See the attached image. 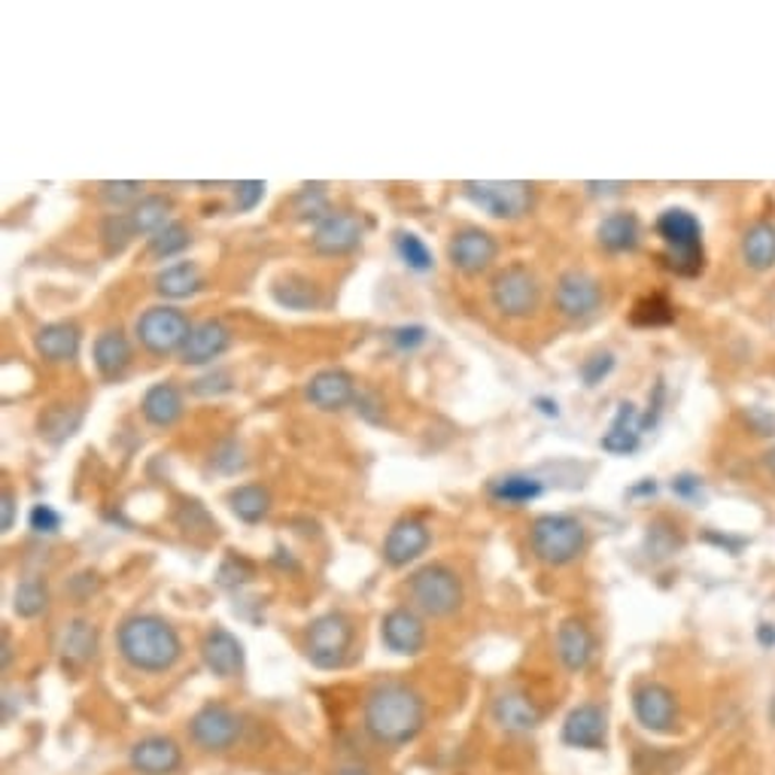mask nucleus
Masks as SVG:
<instances>
[{"label":"nucleus","mask_w":775,"mask_h":775,"mask_svg":"<svg viewBox=\"0 0 775 775\" xmlns=\"http://www.w3.org/2000/svg\"><path fill=\"white\" fill-rule=\"evenodd\" d=\"M532 554L548 566H569L587 548V529L569 514H542L529 529Z\"/></svg>","instance_id":"nucleus-4"},{"label":"nucleus","mask_w":775,"mask_h":775,"mask_svg":"<svg viewBox=\"0 0 775 775\" xmlns=\"http://www.w3.org/2000/svg\"><path fill=\"white\" fill-rule=\"evenodd\" d=\"M673 320H675V310L663 295L642 298V302L632 308V322H636V325H669Z\"/></svg>","instance_id":"nucleus-42"},{"label":"nucleus","mask_w":775,"mask_h":775,"mask_svg":"<svg viewBox=\"0 0 775 775\" xmlns=\"http://www.w3.org/2000/svg\"><path fill=\"white\" fill-rule=\"evenodd\" d=\"M98 195L107 207H134L140 198H144V183L137 180H110V183H101L98 186Z\"/></svg>","instance_id":"nucleus-41"},{"label":"nucleus","mask_w":775,"mask_h":775,"mask_svg":"<svg viewBox=\"0 0 775 775\" xmlns=\"http://www.w3.org/2000/svg\"><path fill=\"white\" fill-rule=\"evenodd\" d=\"M15 508H19L15 493L13 490H3V493H0V532H10V529H13Z\"/></svg>","instance_id":"nucleus-52"},{"label":"nucleus","mask_w":775,"mask_h":775,"mask_svg":"<svg viewBox=\"0 0 775 775\" xmlns=\"http://www.w3.org/2000/svg\"><path fill=\"white\" fill-rule=\"evenodd\" d=\"M98 651V632L88 620H71L64 632H61V657L74 666H83L95 657Z\"/></svg>","instance_id":"nucleus-34"},{"label":"nucleus","mask_w":775,"mask_h":775,"mask_svg":"<svg viewBox=\"0 0 775 775\" xmlns=\"http://www.w3.org/2000/svg\"><path fill=\"white\" fill-rule=\"evenodd\" d=\"M563 742L571 748H587V751H600L605 746V712L600 705H578L566 715L563 724Z\"/></svg>","instance_id":"nucleus-22"},{"label":"nucleus","mask_w":775,"mask_h":775,"mask_svg":"<svg viewBox=\"0 0 775 775\" xmlns=\"http://www.w3.org/2000/svg\"><path fill=\"white\" fill-rule=\"evenodd\" d=\"M91 359L103 381H119L128 368H132V344L122 329H107L95 337Z\"/></svg>","instance_id":"nucleus-23"},{"label":"nucleus","mask_w":775,"mask_h":775,"mask_svg":"<svg viewBox=\"0 0 775 775\" xmlns=\"http://www.w3.org/2000/svg\"><path fill=\"white\" fill-rule=\"evenodd\" d=\"M642 417H639L636 405L632 402H620L615 420H612L608 432L600 441L602 451H608V454H632L639 447V441H642Z\"/></svg>","instance_id":"nucleus-27"},{"label":"nucleus","mask_w":775,"mask_h":775,"mask_svg":"<svg viewBox=\"0 0 775 775\" xmlns=\"http://www.w3.org/2000/svg\"><path fill=\"white\" fill-rule=\"evenodd\" d=\"M447 256H451L456 271L475 278V274H483L490 265L496 262L499 244L496 237L490 232H483V229H463V232H456L451 237Z\"/></svg>","instance_id":"nucleus-12"},{"label":"nucleus","mask_w":775,"mask_h":775,"mask_svg":"<svg viewBox=\"0 0 775 775\" xmlns=\"http://www.w3.org/2000/svg\"><path fill=\"white\" fill-rule=\"evenodd\" d=\"M487 493L496 502H502V505H529V502H536V499L542 496L544 487L539 478L514 471V475L493 478V481L487 483Z\"/></svg>","instance_id":"nucleus-30"},{"label":"nucleus","mask_w":775,"mask_h":775,"mask_svg":"<svg viewBox=\"0 0 775 775\" xmlns=\"http://www.w3.org/2000/svg\"><path fill=\"white\" fill-rule=\"evenodd\" d=\"M201 657L217 678H234L244 669V644L225 627H213L201 642Z\"/></svg>","instance_id":"nucleus-19"},{"label":"nucleus","mask_w":775,"mask_h":775,"mask_svg":"<svg viewBox=\"0 0 775 775\" xmlns=\"http://www.w3.org/2000/svg\"><path fill=\"white\" fill-rule=\"evenodd\" d=\"M183 763V751L168 736H147L132 748V766L140 775H174Z\"/></svg>","instance_id":"nucleus-20"},{"label":"nucleus","mask_w":775,"mask_h":775,"mask_svg":"<svg viewBox=\"0 0 775 775\" xmlns=\"http://www.w3.org/2000/svg\"><path fill=\"white\" fill-rule=\"evenodd\" d=\"M748 420L758 429V435H775V417L761 408H748Z\"/></svg>","instance_id":"nucleus-54"},{"label":"nucleus","mask_w":775,"mask_h":775,"mask_svg":"<svg viewBox=\"0 0 775 775\" xmlns=\"http://www.w3.org/2000/svg\"><path fill=\"white\" fill-rule=\"evenodd\" d=\"M140 410H144V420H147L149 426L171 429V426L183 417V395H180L174 383H152L147 393H144V398H140Z\"/></svg>","instance_id":"nucleus-25"},{"label":"nucleus","mask_w":775,"mask_h":775,"mask_svg":"<svg viewBox=\"0 0 775 775\" xmlns=\"http://www.w3.org/2000/svg\"><path fill=\"white\" fill-rule=\"evenodd\" d=\"M429 542H432V532H429L423 520L402 517V520H395L393 529H390L386 539H383V559H386L393 569H402V566L414 563L417 556H423Z\"/></svg>","instance_id":"nucleus-15"},{"label":"nucleus","mask_w":775,"mask_h":775,"mask_svg":"<svg viewBox=\"0 0 775 775\" xmlns=\"http://www.w3.org/2000/svg\"><path fill=\"white\" fill-rule=\"evenodd\" d=\"M353 624L341 612L320 615L308 627V657L320 669H337L350 654Z\"/></svg>","instance_id":"nucleus-9"},{"label":"nucleus","mask_w":775,"mask_h":775,"mask_svg":"<svg viewBox=\"0 0 775 775\" xmlns=\"http://www.w3.org/2000/svg\"><path fill=\"white\" fill-rule=\"evenodd\" d=\"M293 213L298 222L320 225V222L332 213L329 198H325V189H322V186H302V192L293 198Z\"/></svg>","instance_id":"nucleus-39"},{"label":"nucleus","mask_w":775,"mask_h":775,"mask_svg":"<svg viewBox=\"0 0 775 775\" xmlns=\"http://www.w3.org/2000/svg\"><path fill=\"white\" fill-rule=\"evenodd\" d=\"M67 414H71V410L64 408V405L49 410L44 420H40V435H46L52 444H61L64 439H71L83 414H76V417H67Z\"/></svg>","instance_id":"nucleus-43"},{"label":"nucleus","mask_w":775,"mask_h":775,"mask_svg":"<svg viewBox=\"0 0 775 775\" xmlns=\"http://www.w3.org/2000/svg\"><path fill=\"white\" fill-rule=\"evenodd\" d=\"M408 593L414 605L429 617H451L454 612H459V605L466 600L459 575L441 563L414 571L408 581Z\"/></svg>","instance_id":"nucleus-6"},{"label":"nucleus","mask_w":775,"mask_h":775,"mask_svg":"<svg viewBox=\"0 0 775 775\" xmlns=\"http://www.w3.org/2000/svg\"><path fill=\"white\" fill-rule=\"evenodd\" d=\"M308 402L320 410H341L356 402V381L344 368H322L308 381Z\"/></svg>","instance_id":"nucleus-16"},{"label":"nucleus","mask_w":775,"mask_h":775,"mask_svg":"<svg viewBox=\"0 0 775 775\" xmlns=\"http://www.w3.org/2000/svg\"><path fill=\"white\" fill-rule=\"evenodd\" d=\"M763 466L770 468V471H773V475H775V447H770V451L763 454Z\"/></svg>","instance_id":"nucleus-59"},{"label":"nucleus","mask_w":775,"mask_h":775,"mask_svg":"<svg viewBox=\"0 0 775 775\" xmlns=\"http://www.w3.org/2000/svg\"><path fill=\"white\" fill-rule=\"evenodd\" d=\"M249 575H253V566H249L247 559H241V556H229V559H225V563L220 566V585L237 587V585H244Z\"/></svg>","instance_id":"nucleus-48"},{"label":"nucleus","mask_w":775,"mask_h":775,"mask_svg":"<svg viewBox=\"0 0 775 775\" xmlns=\"http://www.w3.org/2000/svg\"><path fill=\"white\" fill-rule=\"evenodd\" d=\"M490 298L502 317L527 320L542 305V280L527 265H508L490 283Z\"/></svg>","instance_id":"nucleus-7"},{"label":"nucleus","mask_w":775,"mask_h":775,"mask_svg":"<svg viewBox=\"0 0 775 775\" xmlns=\"http://www.w3.org/2000/svg\"><path fill=\"white\" fill-rule=\"evenodd\" d=\"M381 639H383V644L393 651V654L414 657V654H420V651H423V644H426L423 620L414 615L410 608H393L390 615L383 617Z\"/></svg>","instance_id":"nucleus-17"},{"label":"nucleus","mask_w":775,"mask_h":775,"mask_svg":"<svg viewBox=\"0 0 775 775\" xmlns=\"http://www.w3.org/2000/svg\"><path fill=\"white\" fill-rule=\"evenodd\" d=\"M335 775H371V773H366V770H356V766H350V770H341V773H335Z\"/></svg>","instance_id":"nucleus-60"},{"label":"nucleus","mask_w":775,"mask_h":775,"mask_svg":"<svg viewBox=\"0 0 775 775\" xmlns=\"http://www.w3.org/2000/svg\"><path fill=\"white\" fill-rule=\"evenodd\" d=\"M101 237L103 247H107V256H119L122 249L132 244L134 237V225L128 213H110L101 225Z\"/></svg>","instance_id":"nucleus-40"},{"label":"nucleus","mask_w":775,"mask_h":775,"mask_svg":"<svg viewBox=\"0 0 775 775\" xmlns=\"http://www.w3.org/2000/svg\"><path fill=\"white\" fill-rule=\"evenodd\" d=\"M119 654L140 673H168L183 654L176 629L156 615H134L119 627Z\"/></svg>","instance_id":"nucleus-2"},{"label":"nucleus","mask_w":775,"mask_h":775,"mask_svg":"<svg viewBox=\"0 0 775 775\" xmlns=\"http://www.w3.org/2000/svg\"><path fill=\"white\" fill-rule=\"evenodd\" d=\"M536 405L542 408V414H548V417H556L559 410H556V402H551V398H536Z\"/></svg>","instance_id":"nucleus-56"},{"label":"nucleus","mask_w":775,"mask_h":775,"mask_svg":"<svg viewBox=\"0 0 775 775\" xmlns=\"http://www.w3.org/2000/svg\"><path fill=\"white\" fill-rule=\"evenodd\" d=\"M229 390H232V374H229V371H213V374H207L201 381L192 383V393L198 395H220L229 393Z\"/></svg>","instance_id":"nucleus-49"},{"label":"nucleus","mask_w":775,"mask_h":775,"mask_svg":"<svg viewBox=\"0 0 775 775\" xmlns=\"http://www.w3.org/2000/svg\"><path fill=\"white\" fill-rule=\"evenodd\" d=\"M758 636H761L763 644H775V629H770V624H761Z\"/></svg>","instance_id":"nucleus-57"},{"label":"nucleus","mask_w":775,"mask_h":775,"mask_svg":"<svg viewBox=\"0 0 775 775\" xmlns=\"http://www.w3.org/2000/svg\"><path fill=\"white\" fill-rule=\"evenodd\" d=\"M271 298L278 302L280 308L298 310V313L320 308L322 302L320 286L313 280L302 278V274H286V278L274 280L271 283Z\"/></svg>","instance_id":"nucleus-29"},{"label":"nucleus","mask_w":775,"mask_h":775,"mask_svg":"<svg viewBox=\"0 0 775 775\" xmlns=\"http://www.w3.org/2000/svg\"><path fill=\"white\" fill-rule=\"evenodd\" d=\"M612 371H615V356H612V353H593L590 359L581 362V381H585V386H596V383L605 381Z\"/></svg>","instance_id":"nucleus-44"},{"label":"nucleus","mask_w":775,"mask_h":775,"mask_svg":"<svg viewBox=\"0 0 775 775\" xmlns=\"http://www.w3.org/2000/svg\"><path fill=\"white\" fill-rule=\"evenodd\" d=\"M34 347L52 366L71 362L79 353V329L74 322H49L34 335Z\"/></svg>","instance_id":"nucleus-26"},{"label":"nucleus","mask_w":775,"mask_h":775,"mask_svg":"<svg viewBox=\"0 0 775 775\" xmlns=\"http://www.w3.org/2000/svg\"><path fill=\"white\" fill-rule=\"evenodd\" d=\"M229 505H232L237 520L256 527L271 512V493L265 487H259V483H244V487H234L232 493H229Z\"/></svg>","instance_id":"nucleus-33"},{"label":"nucleus","mask_w":775,"mask_h":775,"mask_svg":"<svg viewBox=\"0 0 775 775\" xmlns=\"http://www.w3.org/2000/svg\"><path fill=\"white\" fill-rule=\"evenodd\" d=\"M657 234L663 241V262L678 278H697L705 268L700 220L685 207H669L657 217Z\"/></svg>","instance_id":"nucleus-3"},{"label":"nucleus","mask_w":775,"mask_h":775,"mask_svg":"<svg viewBox=\"0 0 775 775\" xmlns=\"http://www.w3.org/2000/svg\"><path fill=\"white\" fill-rule=\"evenodd\" d=\"M362 244V222L347 210H332L320 225H313L310 247L320 256H347Z\"/></svg>","instance_id":"nucleus-14"},{"label":"nucleus","mask_w":775,"mask_h":775,"mask_svg":"<svg viewBox=\"0 0 775 775\" xmlns=\"http://www.w3.org/2000/svg\"><path fill=\"white\" fill-rule=\"evenodd\" d=\"M632 712H636L644 730L673 733L675 721H678V702H675V693L666 685L648 681L632 693Z\"/></svg>","instance_id":"nucleus-13"},{"label":"nucleus","mask_w":775,"mask_h":775,"mask_svg":"<svg viewBox=\"0 0 775 775\" xmlns=\"http://www.w3.org/2000/svg\"><path fill=\"white\" fill-rule=\"evenodd\" d=\"M639 237H642L639 217L629 213V210L608 213V217L600 222V229H596V241H600V247L608 249V253H632V249L639 247Z\"/></svg>","instance_id":"nucleus-28"},{"label":"nucleus","mask_w":775,"mask_h":775,"mask_svg":"<svg viewBox=\"0 0 775 775\" xmlns=\"http://www.w3.org/2000/svg\"><path fill=\"white\" fill-rule=\"evenodd\" d=\"M201 286H205V278L195 262H176L159 271V278H156V293L164 298H189V295L201 293Z\"/></svg>","instance_id":"nucleus-32"},{"label":"nucleus","mask_w":775,"mask_h":775,"mask_svg":"<svg viewBox=\"0 0 775 775\" xmlns=\"http://www.w3.org/2000/svg\"><path fill=\"white\" fill-rule=\"evenodd\" d=\"M466 201L493 220H524L536 205V186L524 180H468L463 183Z\"/></svg>","instance_id":"nucleus-5"},{"label":"nucleus","mask_w":775,"mask_h":775,"mask_svg":"<svg viewBox=\"0 0 775 775\" xmlns=\"http://www.w3.org/2000/svg\"><path fill=\"white\" fill-rule=\"evenodd\" d=\"M213 466L220 468V471H237V468H244V456H241V447L234 444V441H229V444H222L220 451H217V456H213Z\"/></svg>","instance_id":"nucleus-51"},{"label":"nucleus","mask_w":775,"mask_h":775,"mask_svg":"<svg viewBox=\"0 0 775 775\" xmlns=\"http://www.w3.org/2000/svg\"><path fill=\"white\" fill-rule=\"evenodd\" d=\"M700 490H702L700 478H693V475H678V478L673 481V493L681 499H697L700 496Z\"/></svg>","instance_id":"nucleus-53"},{"label":"nucleus","mask_w":775,"mask_h":775,"mask_svg":"<svg viewBox=\"0 0 775 775\" xmlns=\"http://www.w3.org/2000/svg\"><path fill=\"white\" fill-rule=\"evenodd\" d=\"M742 259L751 271H770L775 268V225L773 222H754L742 234Z\"/></svg>","instance_id":"nucleus-31"},{"label":"nucleus","mask_w":775,"mask_h":775,"mask_svg":"<svg viewBox=\"0 0 775 775\" xmlns=\"http://www.w3.org/2000/svg\"><path fill=\"white\" fill-rule=\"evenodd\" d=\"M681 548V539L675 536L673 529H663V524H654L648 527V551L657 556V559H666L673 556L675 551Z\"/></svg>","instance_id":"nucleus-46"},{"label":"nucleus","mask_w":775,"mask_h":775,"mask_svg":"<svg viewBox=\"0 0 775 775\" xmlns=\"http://www.w3.org/2000/svg\"><path fill=\"white\" fill-rule=\"evenodd\" d=\"M390 341H393L398 350H414L426 344V329L423 325H402V329H393L390 332Z\"/></svg>","instance_id":"nucleus-50"},{"label":"nucleus","mask_w":775,"mask_h":775,"mask_svg":"<svg viewBox=\"0 0 775 775\" xmlns=\"http://www.w3.org/2000/svg\"><path fill=\"white\" fill-rule=\"evenodd\" d=\"M134 329H137L140 344L156 356H171V353L183 350L192 335L189 317L183 310L168 308V305H156V308L144 310L137 317Z\"/></svg>","instance_id":"nucleus-8"},{"label":"nucleus","mask_w":775,"mask_h":775,"mask_svg":"<svg viewBox=\"0 0 775 775\" xmlns=\"http://www.w3.org/2000/svg\"><path fill=\"white\" fill-rule=\"evenodd\" d=\"M189 244V229H186L183 222H168L164 229H159V232L149 237V253H152L156 259H171V256H180Z\"/></svg>","instance_id":"nucleus-38"},{"label":"nucleus","mask_w":775,"mask_h":775,"mask_svg":"<svg viewBox=\"0 0 775 775\" xmlns=\"http://www.w3.org/2000/svg\"><path fill=\"white\" fill-rule=\"evenodd\" d=\"M49 605V590L40 578H25L22 585L15 587L13 608L19 617H40Z\"/></svg>","instance_id":"nucleus-37"},{"label":"nucleus","mask_w":775,"mask_h":775,"mask_svg":"<svg viewBox=\"0 0 775 775\" xmlns=\"http://www.w3.org/2000/svg\"><path fill=\"white\" fill-rule=\"evenodd\" d=\"M426 724V702L408 685L386 681L368 693L366 700V730L381 746H405L417 739Z\"/></svg>","instance_id":"nucleus-1"},{"label":"nucleus","mask_w":775,"mask_h":775,"mask_svg":"<svg viewBox=\"0 0 775 775\" xmlns=\"http://www.w3.org/2000/svg\"><path fill=\"white\" fill-rule=\"evenodd\" d=\"M593 651H596V639H593V632L585 620L569 617V620L559 624V629H556V657L563 660V666L569 673L587 669L590 660H593Z\"/></svg>","instance_id":"nucleus-21"},{"label":"nucleus","mask_w":775,"mask_h":775,"mask_svg":"<svg viewBox=\"0 0 775 775\" xmlns=\"http://www.w3.org/2000/svg\"><path fill=\"white\" fill-rule=\"evenodd\" d=\"M28 524L37 536H56L61 529V514L52 505H34Z\"/></svg>","instance_id":"nucleus-47"},{"label":"nucleus","mask_w":775,"mask_h":775,"mask_svg":"<svg viewBox=\"0 0 775 775\" xmlns=\"http://www.w3.org/2000/svg\"><path fill=\"white\" fill-rule=\"evenodd\" d=\"M395 253H398V259L408 265L410 271H417V274H429V271L435 268L432 249L426 247V241L420 237V234L414 232L395 234Z\"/></svg>","instance_id":"nucleus-36"},{"label":"nucleus","mask_w":775,"mask_h":775,"mask_svg":"<svg viewBox=\"0 0 775 775\" xmlns=\"http://www.w3.org/2000/svg\"><path fill=\"white\" fill-rule=\"evenodd\" d=\"M189 733L205 751H225L234 746V739L241 733V721L232 709H225L220 702H207L205 709H198L189 721Z\"/></svg>","instance_id":"nucleus-11"},{"label":"nucleus","mask_w":775,"mask_h":775,"mask_svg":"<svg viewBox=\"0 0 775 775\" xmlns=\"http://www.w3.org/2000/svg\"><path fill=\"white\" fill-rule=\"evenodd\" d=\"M587 189L593 195H617V192L627 189V183H587Z\"/></svg>","instance_id":"nucleus-55"},{"label":"nucleus","mask_w":775,"mask_h":775,"mask_svg":"<svg viewBox=\"0 0 775 775\" xmlns=\"http://www.w3.org/2000/svg\"><path fill=\"white\" fill-rule=\"evenodd\" d=\"M171 198L164 195H144L137 205L132 207V225L134 234H156L159 229L168 225V217H171Z\"/></svg>","instance_id":"nucleus-35"},{"label":"nucleus","mask_w":775,"mask_h":775,"mask_svg":"<svg viewBox=\"0 0 775 775\" xmlns=\"http://www.w3.org/2000/svg\"><path fill=\"white\" fill-rule=\"evenodd\" d=\"M232 344V332L229 325L220 320H205L198 325H192V335L186 341V347L180 350L186 366H210L213 359H220L222 353L229 350Z\"/></svg>","instance_id":"nucleus-18"},{"label":"nucleus","mask_w":775,"mask_h":775,"mask_svg":"<svg viewBox=\"0 0 775 775\" xmlns=\"http://www.w3.org/2000/svg\"><path fill=\"white\" fill-rule=\"evenodd\" d=\"M10 660H13V644H10V636L3 632V666H10Z\"/></svg>","instance_id":"nucleus-58"},{"label":"nucleus","mask_w":775,"mask_h":775,"mask_svg":"<svg viewBox=\"0 0 775 775\" xmlns=\"http://www.w3.org/2000/svg\"><path fill=\"white\" fill-rule=\"evenodd\" d=\"M770 721L775 724V697H773V702H770Z\"/></svg>","instance_id":"nucleus-61"},{"label":"nucleus","mask_w":775,"mask_h":775,"mask_svg":"<svg viewBox=\"0 0 775 775\" xmlns=\"http://www.w3.org/2000/svg\"><path fill=\"white\" fill-rule=\"evenodd\" d=\"M493 717H496L499 727L512 733H529L542 724V709L529 700L527 693L520 690H508V693H499L493 700Z\"/></svg>","instance_id":"nucleus-24"},{"label":"nucleus","mask_w":775,"mask_h":775,"mask_svg":"<svg viewBox=\"0 0 775 775\" xmlns=\"http://www.w3.org/2000/svg\"><path fill=\"white\" fill-rule=\"evenodd\" d=\"M556 310L569 320H587L602 308V283L587 271L571 268L566 274H559L554 290Z\"/></svg>","instance_id":"nucleus-10"},{"label":"nucleus","mask_w":775,"mask_h":775,"mask_svg":"<svg viewBox=\"0 0 775 775\" xmlns=\"http://www.w3.org/2000/svg\"><path fill=\"white\" fill-rule=\"evenodd\" d=\"M265 198V183L262 180H244V183H234V210L237 213H249L262 205Z\"/></svg>","instance_id":"nucleus-45"}]
</instances>
